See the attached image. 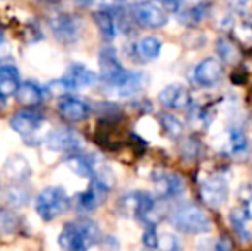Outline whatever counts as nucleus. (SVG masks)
Returning <instances> with one entry per match:
<instances>
[{
  "mask_svg": "<svg viewBox=\"0 0 252 251\" xmlns=\"http://www.w3.org/2000/svg\"><path fill=\"white\" fill-rule=\"evenodd\" d=\"M158 2L166 12H180L184 9V0H155Z\"/></svg>",
  "mask_w": 252,
  "mask_h": 251,
  "instance_id": "nucleus-35",
  "label": "nucleus"
},
{
  "mask_svg": "<svg viewBox=\"0 0 252 251\" xmlns=\"http://www.w3.org/2000/svg\"><path fill=\"white\" fill-rule=\"evenodd\" d=\"M106 193H108V191L103 189L101 186L91 182L90 188L77 194V198H76L77 208H79V210H84V212L96 210L98 205H101V201L106 198Z\"/></svg>",
  "mask_w": 252,
  "mask_h": 251,
  "instance_id": "nucleus-20",
  "label": "nucleus"
},
{
  "mask_svg": "<svg viewBox=\"0 0 252 251\" xmlns=\"http://www.w3.org/2000/svg\"><path fill=\"white\" fill-rule=\"evenodd\" d=\"M70 207V200L65 189L60 186H48L36 198V214L41 220L52 222L53 218L65 214Z\"/></svg>",
  "mask_w": 252,
  "mask_h": 251,
  "instance_id": "nucleus-4",
  "label": "nucleus"
},
{
  "mask_svg": "<svg viewBox=\"0 0 252 251\" xmlns=\"http://www.w3.org/2000/svg\"><path fill=\"white\" fill-rule=\"evenodd\" d=\"M159 122H161L165 133L168 134L170 138H173V140L180 138V134L184 133V124L179 121V117H175L173 114H168V112L161 114L159 115Z\"/></svg>",
  "mask_w": 252,
  "mask_h": 251,
  "instance_id": "nucleus-27",
  "label": "nucleus"
},
{
  "mask_svg": "<svg viewBox=\"0 0 252 251\" xmlns=\"http://www.w3.org/2000/svg\"><path fill=\"white\" fill-rule=\"evenodd\" d=\"M65 164L70 171L76 172V174L81 176V178H91V176H93V169H94L96 160H94L93 157H90V155L74 153V155H69V157L65 158Z\"/></svg>",
  "mask_w": 252,
  "mask_h": 251,
  "instance_id": "nucleus-23",
  "label": "nucleus"
},
{
  "mask_svg": "<svg viewBox=\"0 0 252 251\" xmlns=\"http://www.w3.org/2000/svg\"><path fill=\"white\" fill-rule=\"evenodd\" d=\"M7 200H9L10 205L21 207V205L28 203V200H30V194H28V191L23 189V186H12V188L9 189V194H7Z\"/></svg>",
  "mask_w": 252,
  "mask_h": 251,
  "instance_id": "nucleus-29",
  "label": "nucleus"
},
{
  "mask_svg": "<svg viewBox=\"0 0 252 251\" xmlns=\"http://www.w3.org/2000/svg\"><path fill=\"white\" fill-rule=\"evenodd\" d=\"M19 225V217L14 212H2L0 215V227L3 232H14Z\"/></svg>",
  "mask_w": 252,
  "mask_h": 251,
  "instance_id": "nucleus-30",
  "label": "nucleus"
},
{
  "mask_svg": "<svg viewBox=\"0 0 252 251\" xmlns=\"http://www.w3.org/2000/svg\"><path fill=\"white\" fill-rule=\"evenodd\" d=\"M130 17L139 26L159 30L168 23V12L156 2H137L130 7Z\"/></svg>",
  "mask_w": 252,
  "mask_h": 251,
  "instance_id": "nucleus-5",
  "label": "nucleus"
},
{
  "mask_svg": "<svg viewBox=\"0 0 252 251\" xmlns=\"http://www.w3.org/2000/svg\"><path fill=\"white\" fill-rule=\"evenodd\" d=\"M158 102L161 104V107L168 108V110H184L192 104V97L184 84L173 83L159 91Z\"/></svg>",
  "mask_w": 252,
  "mask_h": 251,
  "instance_id": "nucleus-12",
  "label": "nucleus"
},
{
  "mask_svg": "<svg viewBox=\"0 0 252 251\" xmlns=\"http://www.w3.org/2000/svg\"><path fill=\"white\" fill-rule=\"evenodd\" d=\"M161 40L158 36H143L141 40H137L134 43V57H137V61L146 64V62H153L159 57L161 54Z\"/></svg>",
  "mask_w": 252,
  "mask_h": 251,
  "instance_id": "nucleus-17",
  "label": "nucleus"
},
{
  "mask_svg": "<svg viewBox=\"0 0 252 251\" xmlns=\"http://www.w3.org/2000/svg\"><path fill=\"white\" fill-rule=\"evenodd\" d=\"M228 181L223 174H211L201 182V198L211 208H221L228 201Z\"/></svg>",
  "mask_w": 252,
  "mask_h": 251,
  "instance_id": "nucleus-6",
  "label": "nucleus"
},
{
  "mask_svg": "<svg viewBox=\"0 0 252 251\" xmlns=\"http://www.w3.org/2000/svg\"><path fill=\"white\" fill-rule=\"evenodd\" d=\"M119 212L124 217H132L141 220L144 225H156L163 217L156 200L146 191H132L126 193L117 203Z\"/></svg>",
  "mask_w": 252,
  "mask_h": 251,
  "instance_id": "nucleus-2",
  "label": "nucleus"
},
{
  "mask_svg": "<svg viewBox=\"0 0 252 251\" xmlns=\"http://www.w3.org/2000/svg\"><path fill=\"white\" fill-rule=\"evenodd\" d=\"M148 84V76L143 71H126L113 84L106 86V91L113 97H134L144 90Z\"/></svg>",
  "mask_w": 252,
  "mask_h": 251,
  "instance_id": "nucleus-7",
  "label": "nucleus"
},
{
  "mask_svg": "<svg viewBox=\"0 0 252 251\" xmlns=\"http://www.w3.org/2000/svg\"><path fill=\"white\" fill-rule=\"evenodd\" d=\"M209 12H211V3L197 2L190 7H184L180 12H177V19H179V23L184 24V26L196 28L209 16Z\"/></svg>",
  "mask_w": 252,
  "mask_h": 251,
  "instance_id": "nucleus-18",
  "label": "nucleus"
},
{
  "mask_svg": "<svg viewBox=\"0 0 252 251\" xmlns=\"http://www.w3.org/2000/svg\"><path fill=\"white\" fill-rule=\"evenodd\" d=\"M47 146L53 151L67 153V157H69V155H74V153H81L83 141H81V136L74 129L62 127V129H55L48 134Z\"/></svg>",
  "mask_w": 252,
  "mask_h": 251,
  "instance_id": "nucleus-8",
  "label": "nucleus"
},
{
  "mask_svg": "<svg viewBox=\"0 0 252 251\" xmlns=\"http://www.w3.org/2000/svg\"><path fill=\"white\" fill-rule=\"evenodd\" d=\"M153 184L159 198H175L186 191V182L179 174L170 171H155L153 172Z\"/></svg>",
  "mask_w": 252,
  "mask_h": 251,
  "instance_id": "nucleus-11",
  "label": "nucleus"
},
{
  "mask_svg": "<svg viewBox=\"0 0 252 251\" xmlns=\"http://www.w3.org/2000/svg\"><path fill=\"white\" fill-rule=\"evenodd\" d=\"M101 238L100 227L93 220H72L62 227L59 245L62 251H88Z\"/></svg>",
  "mask_w": 252,
  "mask_h": 251,
  "instance_id": "nucleus-1",
  "label": "nucleus"
},
{
  "mask_svg": "<svg viewBox=\"0 0 252 251\" xmlns=\"http://www.w3.org/2000/svg\"><path fill=\"white\" fill-rule=\"evenodd\" d=\"M16 98L24 108H33L43 102V91H41V88L38 84L26 81V83H21Z\"/></svg>",
  "mask_w": 252,
  "mask_h": 251,
  "instance_id": "nucleus-21",
  "label": "nucleus"
},
{
  "mask_svg": "<svg viewBox=\"0 0 252 251\" xmlns=\"http://www.w3.org/2000/svg\"><path fill=\"white\" fill-rule=\"evenodd\" d=\"M0 215H2V212H0Z\"/></svg>",
  "mask_w": 252,
  "mask_h": 251,
  "instance_id": "nucleus-41",
  "label": "nucleus"
},
{
  "mask_svg": "<svg viewBox=\"0 0 252 251\" xmlns=\"http://www.w3.org/2000/svg\"><path fill=\"white\" fill-rule=\"evenodd\" d=\"M172 225L182 234H206L211 231V220L202 208L192 201H186L175 207L170 214Z\"/></svg>",
  "mask_w": 252,
  "mask_h": 251,
  "instance_id": "nucleus-3",
  "label": "nucleus"
},
{
  "mask_svg": "<svg viewBox=\"0 0 252 251\" xmlns=\"http://www.w3.org/2000/svg\"><path fill=\"white\" fill-rule=\"evenodd\" d=\"M158 248L161 251H180V243H179V239H177V236L165 232V234L159 236Z\"/></svg>",
  "mask_w": 252,
  "mask_h": 251,
  "instance_id": "nucleus-32",
  "label": "nucleus"
},
{
  "mask_svg": "<svg viewBox=\"0 0 252 251\" xmlns=\"http://www.w3.org/2000/svg\"><path fill=\"white\" fill-rule=\"evenodd\" d=\"M76 3H81V5H91L94 0H74Z\"/></svg>",
  "mask_w": 252,
  "mask_h": 251,
  "instance_id": "nucleus-37",
  "label": "nucleus"
},
{
  "mask_svg": "<svg viewBox=\"0 0 252 251\" xmlns=\"http://www.w3.org/2000/svg\"><path fill=\"white\" fill-rule=\"evenodd\" d=\"M143 243L146 248L150 250H156L159 245V234L156 231V225H146L144 229V236H143Z\"/></svg>",
  "mask_w": 252,
  "mask_h": 251,
  "instance_id": "nucleus-31",
  "label": "nucleus"
},
{
  "mask_svg": "<svg viewBox=\"0 0 252 251\" xmlns=\"http://www.w3.org/2000/svg\"><path fill=\"white\" fill-rule=\"evenodd\" d=\"M143 251H153V250H150V248H148V250H143Z\"/></svg>",
  "mask_w": 252,
  "mask_h": 251,
  "instance_id": "nucleus-40",
  "label": "nucleus"
},
{
  "mask_svg": "<svg viewBox=\"0 0 252 251\" xmlns=\"http://www.w3.org/2000/svg\"><path fill=\"white\" fill-rule=\"evenodd\" d=\"M40 2H43V3H59L60 0H40Z\"/></svg>",
  "mask_w": 252,
  "mask_h": 251,
  "instance_id": "nucleus-38",
  "label": "nucleus"
},
{
  "mask_svg": "<svg viewBox=\"0 0 252 251\" xmlns=\"http://www.w3.org/2000/svg\"><path fill=\"white\" fill-rule=\"evenodd\" d=\"M2 40H3V35H2V31H0V43H2Z\"/></svg>",
  "mask_w": 252,
  "mask_h": 251,
  "instance_id": "nucleus-39",
  "label": "nucleus"
},
{
  "mask_svg": "<svg viewBox=\"0 0 252 251\" xmlns=\"http://www.w3.org/2000/svg\"><path fill=\"white\" fill-rule=\"evenodd\" d=\"M223 77V61L218 57H206L194 69V83L202 88H211L221 81Z\"/></svg>",
  "mask_w": 252,
  "mask_h": 251,
  "instance_id": "nucleus-10",
  "label": "nucleus"
},
{
  "mask_svg": "<svg viewBox=\"0 0 252 251\" xmlns=\"http://www.w3.org/2000/svg\"><path fill=\"white\" fill-rule=\"evenodd\" d=\"M251 217L252 215H251L249 208H246V207H235L232 212H230V222H232L233 229L242 236L247 234L246 227L251 222Z\"/></svg>",
  "mask_w": 252,
  "mask_h": 251,
  "instance_id": "nucleus-26",
  "label": "nucleus"
},
{
  "mask_svg": "<svg viewBox=\"0 0 252 251\" xmlns=\"http://www.w3.org/2000/svg\"><path fill=\"white\" fill-rule=\"evenodd\" d=\"M47 90H48V93H50L52 97H60V98H63V97H65V91H69V88H67L65 81L60 79V81H53V83L48 84Z\"/></svg>",
  "mask_w": 252,
  "mask_h": 251,
  "instance_id": "nucleus-34",
  "label": "nucleus"
},
{
  "mask_svg": "<svg viewBox=\"0 0 252 251\" xmlns=\"http://www.w3.org/2000/svg\"><path fill=\"white\" fill-rule=\"evenodd\" d=\"M201 248H202L201 251H230L232 246H230V241L226 238H220V239H211V241L208 239Z\"/></svg>",
  "mask_w": 252,
  "mask_h": 251,
  "instance_id": "nucleus-33",
  "label": "nucleus"
},
{
  "mask_svg": "<svg viewBox=\"0 0 252 251\" xmlns=\"http://www.w3.org/2000/svg\"><path fill=\"white\" fill-rule=\"evenodd\" d=\"M93 19L96 23V28L100 30L101 36L105 40H113L119 33V24H117V14L115 10L108 9H98L93 14Z\"/></svg>",
  "mask_w": 252,
  "mask_h": 251,
  "instance_id": "nucleus-19",
  "label": "nucleus"
},
{
  "mask_svg": "<svg viewBox=\"0 0 252 251\" xmlns=\"http://www.w3.org/2000/svg\"><path fill=\"white\" fill-rule=\"evenodd\" d=\"M228 148L233 155H244L249 150V140L242 129L235 127L228 133Z\"/></svg>",
  "mask_w": 252,
  "mask_h": 251,
  "instance_id": "nucleus-25",
  "label": "nucleus"
},
{
  "mask_svg": "<svg viewBox=\"0 0 252 251\" xmlns=\"http://www.w3.org/2000/svg\"><path fill=\"white\" fill-rule=\"evenodd\" d=\"M59 114L67 122H83L90 117L91 108L86 102L76 97H63L59 104Z\"/></svg>",
  "mask_w": 252,
  "mask_h": 251,
  "instance_id": "nucleus-16",
  "label": "nucleus"
},
{
  "mask_svg": "<svg viewBox=\"0 0 252 251\" xmlns=\"http://www.w3.org/2000/svg\"><path fill=\"white\" fill-rule=\"evenodd\" d=\"M30 165L19 155H14L7 160L5 164V174L9 176L10 179H17V181H24V179L30 176Z\"/></svg>",
  "mask_w": 252,
  "mask_h": 251,
  "instance_id": "nucleus-24",
  "label": "nucleus"
},
{
  "mask_svg": "<svg viewBox=\"0 0 252 251\" xmlns=\"http://www.w3.org/2000/svg\"><path fill=\"white\" fill-rule=\"evenodd\" d=\"M62 79L65 81L69 91H77V90H86V88L93 86V84L96 83V74H94L90 67L76 62L67 67Z\"/></svg>",
  "mask_w": 252,
  "mask_h": 251,
  "instance_id": "nucleus-14",
  "label": "nucleus"
},
{
  "mask_svg": "<svg viewBox=\"0 0 252 251\" xmlns=\"http://www.w3.org/2000/svg\"><path fill=\"white\" fill-rule=\"evenodd\" d=\"M50 26L53 30V35L63 45L74 43L79 38L81 33V21L72 14H55L50 19Z\"/></svg>",
  "mask_w": 252,
  "mask_h": 251,
  "instance_id": "nucleus-9",
  "label": "nucleus"
},
{
  "mask_svg": "<svg viewBox=\"0 0 252 251\" xmlns=\"http://www.w3.org/2000/svg\"><path fill=\"white\" fill-rule=\"evenodd\" d=\"M216 52H218V55H220V59L223 61V64H225V62H235L237 59H239V52H237L235 43L225 40V38H220V40H218Z\"/></svg>",
  "mask_w": 252,
  "mask_h": 251,
  "instance_id": "nucleus-28",
  "label": "nucleus"
},
{
  "mask_svg": "<svg viewBox=\"0 0 252 251\" xmlns=\"http://www.w3.org/2000/svg\"><path fill=\"white\" fill-rule=\"evenodd\" d=\"M21 86L19 72L14 66H0V98L16 95Z\"/></svg>",
  "mask_w": 252,
  "mask_h": 251,
  "instance_id": "nucleus-22",
  "label": "nucleus"
},
{
  "mask_svg": "<svg viewBox=\"0 0 252 251\" xmlns=\"http://www.w3.org/2000/svg\"><path fill=\"white\" fill-rule=\"evenodd\" d=\"M98 62H100V77L105 86L113 84L127 71V69H124V66L120 64L119 57H117L115 48H112V47L103 48L100 52Z\"/></svg>",
  "mask_w": 252,
  "mask_h": 251,
  "instance_id": "nucleus-13",
  "label": "nucleus"
},
{
  "mask_svg": "<svg viewBox=\"0 0 252 251\" xmlns=\"http://www.w3.org/2000/svg\"><path fill=\"white\" fill-rule=\"evenodd\" d=\"M41 124H43V117L31 108H24L10 117V127L24 138L33 136L41 127Z\"/></svg>",
  "mask_w": 252,
  "mask_h": 251,
  "instance_id": "nucleus-15",
  "label": "nucleus"
},
{
  "mask_svg": "<svg viewBox=\"0 0 252 251\" xmlns=\"http://www.w3.org/2000/svg\"><path fill=\"white\" fill-rule=\"evenodd\" d=\"M228 5L233 12H239V14H244L251 5V0H228Z\"/></svg>",
  "mask_w": 252,
  "mask_h": 251,
  "instance_id": "nucleus-36",
  "label": "nucleus"
}]
</instances>
